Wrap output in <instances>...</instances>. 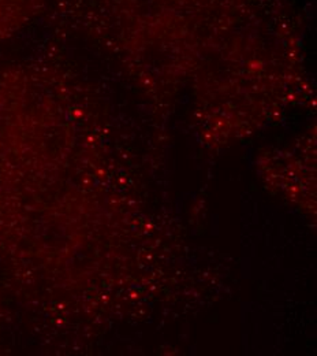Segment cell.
<instances>
[{"instance_id": "6da1fadb", "label": "cell", "mask_w": 317, "mask_h": 356, "mask_svg": "<svg viewBox=\"0 0 317 356\" xmlns=\"http://www.w3.org/2000/svg\"><path fill=\"white\" fill-rule=\"evenodd\" d=\"M43 6L44 0H0V36L31 22Z\"/></svg>"}]
</instances>
